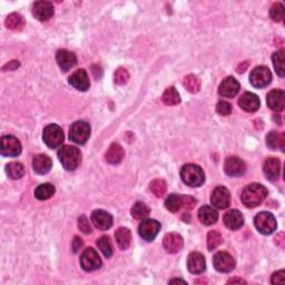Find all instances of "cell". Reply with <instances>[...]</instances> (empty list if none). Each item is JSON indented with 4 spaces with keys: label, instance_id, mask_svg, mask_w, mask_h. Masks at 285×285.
Wrapping results in <instances>:
<instances>
[{
    "label": "cell",
    "instance_id": "obj_11",
    "mask_svg": "<svg viewBox=\"0 0 285 285\" xmlns=\"http://www.w3.org/2000/svg\"><path fill=\"white\" fill-rule=\"evenodd\" d=\"M160 230V223L156 219H145L142 221L138 227V232L140 237H142L145 241L151 242L157 236L158 232Z\"/></svg>",
    "mask_w": 285,
    "mask_h": 285
},
{
    "label": "cell",
    "instance_id": "obj_7",
    "mask_svg": "<svg viewBox=\"0 0 285 285\" xmlns=\"http://www.w3.org/2000/svg\"><path fill=\"white\" fill-rule=\"evenodd\" d=\"M272 80V74L270 69L265 66H259L254 68L249 75V81L255 88H264L270 85Z\"/></svg>",
    "mask_w": 285,
    "mask_h": 285
},
{
    "label": "cell",
    "instance_id": "obj_27",
    "mask_svg": "<svg viewBox=\"0 0 285 285\" xmlns=\"http://www.w3.org/2000/svg\"><path fill=\"white\" fill-rule=\"evenodd\" d=\"M266 145L271 150H278L284 152L285 150V135L280 132H271L266 136Z\"/></svg>",
    "mask_w": 285,
    "mask_h": 285
},
{
    "label": "cell",
    "instance_id": "obj_12",
    "mask_svg": "<svg viewBox=\"0 0 285 285\" xmlns=\"http://www.w3.org/2000/svg\"><path fill=\"white\" fill-rule=\"evenodd\" d=\"M212 204L219 210L227 209L231 204V194L230 191L224 186H217L214 189L211 196Z\"/></svg>",
    "mask_w": 285,
    "mask_h": 285
},
{
    "label": "cell",
    "instance_id": "obj_20",
    "mask_svg": "<svg viewBox=\"0 0 285 285\" xmlns=\"http://www.w3.org/2000/svg\"><path fill=\"white\" fill-rule=\"evenodd\" d=\"M188 271L193 274H201L206 269L205 258L198 252H193L188 255L187 259Z\"/></svg>",
    "mask_w": 285,
    "mask_h": 285
},
{
    "label": "cell",
    "instance_id": "obj_36",
    "mask_svg": "<svg viewBox=\"0 0 285 285\" xmlns=\"http://www.w3.org/2000/svg\"><path fill=\"white\" fill-rule=\"evenodd\" d=\"M184 87H185L189 93L196 94L201 89V80L198 77L195 75H188L184 78Z\"/></svg>",
    "mask_w": 285,
    "mask_h": 285
},
{
    "label": "cell",
    "instance_id": "obj_46",
    "mask_svg": "<svg viewBox=\"0 0 285 285\" xmlns=\"http://www.w3.org/2000/svg\"><path fill=\"white\" fill-rule=\"evenodd\" d=\"M196 201L191 197V196H184L183 197V207H185L186 210H191L192 207L195 205Z\"/></svg>",
    "mask_w": 285,
    "mask_h": 285
},
{
    "label": "cell",
    "instance_id": "obj_43",
    "mask_svg": "<svg viewBox=\"0 0 285 285\" xmlns=\"http://www.w3.org/2000/svg\"><path fill=\"white\" fill-rule=\"evenodd\" d=\"M232 110H233V108H232V105L227 102H225V100H221V102H218L216 105V111L222 116L230 115Z\"/></svg>",
    "mask_w": 285,
    "mask_h": 285
},
{
    "label": "cell",
    "instance_id": "obj_42",
    "mask_svg": "<svg viewBox=\"0 0 285 285\" xmlns=\"http://www.w3.org/2000/svg\"><path fill=\"white\" fill-rule=\"evenodd\" d=\"M128 79H129V73L127 71V69L121 67L115 71V74H114L115 84L124 85V84H126Z\"/></svg>",
    "mask_w": 285,
    "mask_h": 285
},
{
    "label": "cell",
    "instance_id": "obj_6",
    "mask_svg": "<svg viewBox=\"0 0 285 285\" xmlns=\"http://www.w3.org/2000/svg\"><path fill=\"white\" fill-rule=\"evenodd\" d=\"M64 132L63 129L58 126V125L51 124L45 127L43 139L45 144L49 148H57L63 144L64 141Z\"/></svg>",
    "mask_w": 285,
    "mask_h": 285
},
{
    "label": "cell",
    "instance_id": "obj_30",
    "mask_svg": "<svg viewBox=\"0 0 285 285\" xmlns=\"http://www.w3.org/2000/svg\"><path fill=\"white\" fill-rule=\"evenodd\" d=\"M6 27L11 31H21L22 27L25 26V19L23 17L19 14L14 13L10 14L7 18H6Z\"/></svg>",
    "mask_w": 285,
    "mask_h": 285
},
{
    "label": "cell",
    "instance_id": "obj_22",
    "mask_svg": "<svg viewBox=\"0 0 285 285\" xmlns=\"http://www.w3.org/2000/svg\"><path fill=\"white\" fill-rule=\"evenodd\" d=\"M263 170H264L265 176L269 178L270 181H272V182L276 181L281 173L280 160H278L277 158H273V157L267 158L264 162Z\"/></svg>",
    "mask_w": 285,
    "mask_h": 285
},
{
    "label": "cell",
    "instance_id": "obj_8",
    "mask_svg": "<svg viewBox=\"0 0 285 285\" xmlns=\"http://www.w3.org/2000/svg\"><path fill=\"white\" fill-rule=\"evenodd\" d=\"M0 150L4 156L16 157L21 153V144L15 136L7 135L0 140Z\"/></svg>",
    "mask_w": 285,
    "mask_h": 285
},
{
    "label": "cell",
    "instance_id": "obj_45",
    "mask_svg": "<svg viewBox=\"0 0 285 285\" xmlns=\"http://www.w3.org/2000/svg\"><path fill=\"white\" fill-rule=\"evenodd\" d=\"M272 284H284L285 282V273L284 271H278L272 275Z\"/></svg>",
    "mask_w": 285,
    "mask_h": 285
},
{
    "label": "cell",
    "instance_id": "obj_21",
    "mask_svg": "<svg viewBox=\"0 0 285 285\" xmlns=\"http://www.w3.org/2000/svg\"><path fill=\"white\" fill-rule=\"evenodd\" d=\"M33 15L40 21L50 19L53 15V6L49 2H38L34 5Z\"/></svg>",
    "mask_w": 285,
    "mask_h": 285
},
{
    "label": "cell",
    "instance_id": "obj_24",
    "mask_svg": "<svg viewBox=\"0 0 285 285\" xmlns=\"http://www.w3.org/2000/svg\"><path fill=\"white\" fill-rule=\"evenodd\" d=\"M239 105L243 110L247 112H254L260 108V99L253 93H244L239 100Z\"/></svg>",
    "mask_w": 285,
    "mask_h": 285
},
{
    "label": "cell",
    "instance_id": "obj_29",
    "mask_svg": "<svg viewBox=\"0 0 285 285\" xmlns=\"http://www.w3.org/2000/svg\"><path fill=\"white\" fill-rule=\"evenodd\" d=\"M115 239L118 244V247L125 251V249H127L129 247L130 242H132V233H130V231L128 229L121 227L116 231Z\"/></svg>",
    "mask_w": 285,
    "mask_h": 285
},
{
    "label": "cell",
    "instance_id": "obj_1",
    "mask_svg": "<svg viewBox=\"0 0 285 285\" xmlns=\"http://www.w3.org/2000/svg\"><path fill=\"white\" fill-rule=\"evenodd\" d=\"M267 196V189L262 184L253 183L247 185L243 189L241 200L242 203L246 207L253 209V207L259 206L262 202L266 198Z\"/></svg>",
    "mask_w": 285,
    "mask_h": 285
},
{
    "label": "cell",
    "instance_id": "obj_48",
    "mask_svg": "<svg viewBox=\"0 0 285 285\" xmlns=\"http://www.w3.org/2000/svg\"><path fill=\"white\" fill-rule=\"evenodd\" d=\"M227 283H229V284H231V283H232V284H234V283H244V284H245L246 282L241 280V278H233V280H230Z\"/></svg>",
    "mask_w": 285,
    "mask_h": 285
},
{
    "label": "cell",
    "instance_id": "obj_32",
    "mask_svg": "<svg viewBox=\"0 0 285 285\" xmlns=\"http://www.w3.org/2000/svg\"><path fill=\"white\" fill-rule=\"evenodd\" d=\"M162 100L165 105L174 106L181 103V97H180V94H178V92L174 87H168L164 92Z\"/></svg>",
    "mask_w": 285,
    "mask_h": 285
},
{
    "label": "cell",
    "instance_id": "obj_10",
    "mask_svg": "<svg viewBox=\"0 0 285 285\" xmlns=\"http://www.w3.org/2000/svg\"><path fill=\"white\" fill-rule=\"evenodd\" d=\"M214 267L221 273H227L235 267V261L227 252H217L213 258Z\"/></svg>",
    "mask_w": 285,
    "mask_h": 285
},
{
    "label": "cell",
    "instance_id": "obj_39",
    "mask_svg": "<svg viewBox=\"0 0 285 285\" xmlns=\"http://www.w3.org/2000/svg\"><path fill=\"white\" fill-rule=\"evenodd\" d=\"M222 241V235L218 231H210L209 234H207V247H209V251H213V249L221 245Z\"/></svg>",
    "mask_w": 285,
    "mask_h": 285
},
{
    "label": "cell",
    "instance_id": "obj_31",
    "mask_svg": "<svg viewBox=\"0 0 285 285\" xmlns=\"http://www.w3.org/2000/svg\"><path fill=\"white\" fill-rule=\"evenodd\" d=\"M53 194H55V187L49 183L41 184V185H39L35 191L36 198L39 201L49 200L51 196H53Z\"/></svg>",
    "mask_w": 285,
    "mask_h": 285
},
{
    "label": "cell",
    "instance_id": "obj_34",
    "mask_svg": "<svg viewBox=\"0 0 285 285\" xmlns=\"http://www.w3.org/2000/svg\"><path fill=\"white\" fill-rule=\"evenodd\" d=\"M165 206L168 211L176 213L183 207V196L172 194L165 201Z\"/></svg>",
    "mask_w": 285,
    "mask_h": 285
},
{
    "label": "cell",
    "instance_id": "obj_13",
    "mask_svg": "<svg viewBox=\"0 0 285 285\" xmlns=\"http://www.w3.org/2000/svg\"><path fill=\"white\" fill-rule=\"evenodd\" d=\"M224 169H225V173H226L229 176L237 177V176H242L245 173L246 166L245 163L243 162L241 158L236 156H232L225 160Z\"/></svg>",
    "mask_w": 285,
    "mask_h": 285
},
{
    "label": "cell",
    "instance_id": "obj_19",
    "mask_svg": "<svg viewBox=\"0 0 285 285\" xmlns=\"http://www.w3.org/2000/svg\"><path fill=\"white\" fill-rule=\"evenodd\" d=\"M184 245L183 237L177 233H169L166 234L163 239V246L166 249V252L174 254L178 251H181Z\"/></svg>",
    "mask_w": 285,
    "mask_h": 285
},
{
    "label": "cell",
    "instance_id": "obj_26",
    "mask_svg": "<svg viewBox=\"0 0 285 285\" xmlns=\"http://www.w3.org/2000/svg\"><path fill=\"white\" fill-rule=\"evenodd\" d=\"M198 218L204 225H212L217 222L218 213L214 207L205 205L198 210Z\"/></svg>",
    "mask_w": 285,
    "mask_h": 285
},
{
    "label": "cell",
    "instance_id": "obj_37",
    "mask_svg": "<svg viewBox=\"0 0 285 285\" xmlns=\"http://www.w3.org/2000/svg\"><path fill=\"white\" fill-rule=\"evenodd\" d=\"M150 207L146 204L142 203V202H137L132 209V216L136 219H142L150 215Z\"/></svg>",
    "mask_w": 285,
    "mask_h": 285
},
{
    "label": "cell",
    "instance_id": "obj_14",
    "mask_svg": "<svg viewBox=\"0 0 285 285\" xmlns=\"http://www.w3.org/2000/svg\"><path fill=\"white\" fill-rule=\"evenodd\" d=\"M240 89H241L240 82L235 78H233V77H227V78H225L221 82V85H219L218 94L223 97L232 98L236 96L237 93L240 92Z\"/></svg>",
    "mask_w": 285,
    "mask_h": 285
},
{
    "label": "cell",
    "instance_id": "obj_15",
    "mask_svg": "<svg viewBox=\"0 0 285 285\" xmlns=\"http://www.w3.org/2000/svg\"><path fill=\"white\" fill-rule=\"evenodd\" d=\"M267 106L274 111H282L285 107V94L281 89H273L266 96Z\"/></svg>",
    "mask_w": 285,
    "mask_h": 285
},
{
    "label": "cell",
    "instance_id": "obj_41",
    "mask_svg": "<svg viewBox=\"0 0 285 285\" xmlns=\"http://www.w3.org/2000/svg\"><path fill=\"white\" fill-rule=\"evenodd\" d=\"M270 16L272 18V20H274L276 22L282 21L284 18V6L282 4L273 5L270 10Z\"/></svg>",
    "mask_w": 285,
    "mask_h": 285
},
{
    "label": "cell",
    "instance_id": "obj_40",
    "mask_svg": "<svg viewBox=\"0 0 285 285\" xmlns=\"http://www.w3.org/2000/svg\"><path fill=\"white\" fill-rule=\"evenodd\" d=\"M97 246L99 247L100 251L103 252L105 258L108 259L112 255V245L108 236L100 237V239L97 241Z\"/></svg>",
    "mask_w": 285,
    "mask_h": 285
},
{
    "label": "cell",
    "instance_id": "obj_4",
    "mask_svg": "<svg viewBox=\"0 0 285 285\" xmlns=\"http://www.w3.org/2000/svg\"><path fill=\"white\" fill-rule=\"evenodd\" d=\"M254 225L256 230L264 235L272 234L276 230V219L273 214L269 212H262L254 217Z\"/></svg>",
    "mask_w": 285,
    "mask_h": 285
},
{
    "label": "cell",
    "instance_id": "obj_3",
    "mask_svg": "<svg viewBox=\"0 0 285 285\" xmlns=\"http://www.w3.org/2000/svg\"><path fill=\"white\" fill-rule=\"evenodd\" d=\"M181 178L186 185L198 187L205 182V174L200 166L195 164H186L181 169Z\"/></svg>",
    "mask_w": 285,
    "mask_h": 285
},
{
    "label": "cell",
    "instance_id": "obj_35",
    "mask_svg": "<svg viewBox=\"0 0 285 285\" xmlns=\"http://www.w3.org/2000/svg\"><path fill=\"white\" fill-rule=\"evenodd\" d=\"M273 65L276 70L277 75L280 77H284L285 74V57H284V50H278L276 51L272 57Z\"/></svg>",
    "mask_w": 285,
    "mask_h": 285
},
{
    "label": "cell",
    "instance_id": "obj_23",
    "mask_svg": "<svg viewBox=\"0 0 285 285\" xmlns=\"http://www.w3.org/2000/svg\"><path fill=\"white\" fill-rule=\"evenodd\" d=\"M223 222L225 226L230 230H239L244 224V217L242 213L237 210L229 211L223 217Z\"/></svg>",
    "mask_w": 285,
    "mask_h": 285
},
{
    "label": "cell",
    "instance_id": "obj_25",
    "mask_svg": "<svg viewBox=\"0 0 285 285\" xmlns=\"http://www.w3.org/2000/svg\"><path fill=\"white\" fill-rule=\"evenodd\" d=\"M51 165L52 163L50 157L45 155V154H40V155L34 157L33 167L36 173L39 175H45L48 173V172L51 169Z\"/></svg>",
    "mask_w": 285,
    "mask_h": 285
},
{
    "label": "cell",
    "instance_id": "obj_18",
    "mask_svg": "<svg viewBox=\"0 0 285 285\" xmlns=\"http://www.w3.org/2000/svg\"><path fill=\"white\" fill-rule=\"evenodd\" d=\"M56 61L63 71H68L77 64V57L74 52H70L66 49H61L56 53Z\"/></svg>",
    "mask_w": 285,
    "mask_h": 285
},
{
    "label": "cell",
    "instance_id": "obj_47",
    "mask_svg": "<svg viewBox=\"0 0 285 285\" xmlns=\"http://www.w3.org/2000/svg\"><path fill=\"white\" fill-rule=\"evenodd\" d=\"M82 246V240L78 236H75L74 242H73V251L74 253H77L80 249V247Z\"/></svg>",
    "mask_w": 285,
    "mask_h": 285
},
{
    "label": "cell",
    "instance_id": "obj_17",
    "mask_svg": "<svg viewBox=\"0 0 285 285\" xmlns=\"http://www.w3.org/2000/svg\"><path fill=\"white\" fill-rule=\"evenodd\" d=\"M69 84L80 92H86L91 87L89 77L85 69H78L69 77Z\"/></svg>",
    "mask_w": 285,
    "mask_h": 285
},
{
    "label": "cell",
    "instance_id": "obj_2",
    "mask_svg": "<svg viewBox=\"0 0 285 285\" xmlns=\"http://www.w3.org/2000/svg\"><path fill=\"white\" fill-rule=\"evenodd\" d=\"M58 158L65 169L75 170L81 162V154L75 146H63L58 152Z\"/></svg>",
    "mask_w": 285,
    "mask_h": 285
},
{
    "label": "cell",
    "instance_id": "obj_38",
    "mask_svg": "<svg viewBox=\"0 0 285 285\" xmlns=\"http://www.w3.org/2000/svg\"><path fill=\"white\" fill-rule=\"evenodd\" d=\"M151 192L156 196V197L160 198L163 197L166 193V189H167V185L164 180H160V178H157V180L153 181L150 185Z\"/></svg>",
    "mask_w": 285,
    "mask_h": 285
},
{
    "label": "cell",
    "instance_id": "obj_28",
    "mask_svg": "<svg viewBox=\"0 0 285 285\" xmlns=\"http://www.w3.org/2000/svg\"><path fill=\"white\" fill-rule=\"evenodd\" d=\"M124 150L123 147L117 144V142H112V144L109 146L108 150L106 152V160L110 164H118L122 162V159L124 158Z\"/></svg>",
    "mask_w": 285,
    "mask_h": 285
},
{
    "label": "cell",
    "instance_id": "obj_16",
    "mask_svg": "<svg viewBox=\"0 0 285 285\" xmlns=\"http://www.w3.org/2000/svg\"><path fill=\"white\" fill-rule=\"evenodd\" d=\"M92 222L95 225V227L102 231H106L111 227L112 216L108 212L103 210H96L92 213Z\"/></svg>",
    "mask_w": 285,
    "mask_h": 285
},
{
    "label": "cell",
    "instance_id": "obj_9",
    "mask_svg": "<svg viewBox=\"0 0 285 285\" xmlns=\"http://www.w3.org/2000/svg\"><path fill=\"white\" fill-rule=\"evenodd\" d=\"M80 265L82 269L87 272L98 270L102 266V260H100L98 253L94 248L89 247L82 252L80 256Z\"/></svg>",
    "mask_w": 285,
    "mask_h": 285
},
{
    "label": "cell",
    "instance_id": "obj_44",
    "mask_svg": "<svg viewBox=\"0 0 285 285\" xmlns=\"http://www.w3.org/2000/svg\"><path fill=\"white\" fill-rule=\"evenodd\" d=\"M78 227L82 232V233H85V234H91L92 233L91 223H89L88 218L85 215H81L78 218Z\"/></svg>",
    "mask_w": 285,
    "mask_h": 285
},
{
    "label": "cell",
    "instance_id": "obj_33",
    "mask_svg": "<svg viewBox=\"0 0 285 285\" xmlns=\"http://www.w3.org/2000/svg\"><path fill=\"white\" fill-rule=\"evenodd\" d=\"M6 173L11 180H19L25 175V167L20 163H9L6 166Z\"/></svg>",
    "mask_w": 285,
    "mask_h": 285
},
{
    "label": "cell",
    "instance_id": "obj_5",
    "mask_svg": "<svg viewBox=\"0 0 285 285\" xmlns=\"http://www.w3.org/2000/svg\"><path fill=\"white\" fill-rule=\"evenodd\" d=\"M91 136V126L86 122H76L69 129V138L76 144L84 145Z\"/></svg>",
    "mask_w": 285,
    "mask_h": 285
}]
</instances>
